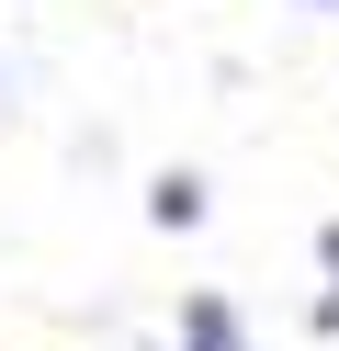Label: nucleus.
<instances>
[{
    "mask_svg": "<svg viewBox=\"0 0 339 351\" xmlns=\"http://www.w3.org/2000/svg\"><path fill=\"white\" fill-rule=\"evenodd\" d=\"M181 351H249V317L226 295H192V306H181Z\"/></svg>",
    "mask_w": 339,
    "mask_h": 351,
    "instance_id": "f257e3e1",
    "label": "nucleus"
},
{
    "mask_svg": "<svg viewBox=\"0 0 339 351\" xmlns=\"http://www.w3.org/2000/svg\"><path fill=\"white\" fill-rule=\"evenodd\" d=\"M147 215H158V227H203V182H192V170H170V182L147 193Z\"/></svg>",
    "mask_w": 339,
    "mask_h": 351,
    "instance_id": "f03ea898",
    "label": "nucleus"
},
{
    "mask_svg": "<svg viewBox=\"0 0 339 351\" xmlns=\"http://www.w3.org/2000/svg\"><path fill=\"white\" fill-rule=\"evenodd\" d=\"M305 12H339V0H305Z\"/></svg>",
    "mask_w": 339,
    "mask_h": 351,
    "instance_id": "7ed1b4c3",
    "label": "nucleus"
}]
</instances>
